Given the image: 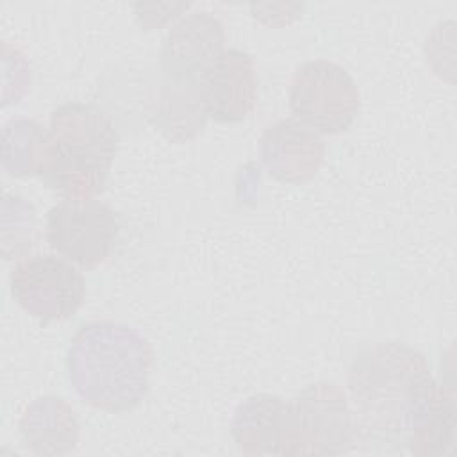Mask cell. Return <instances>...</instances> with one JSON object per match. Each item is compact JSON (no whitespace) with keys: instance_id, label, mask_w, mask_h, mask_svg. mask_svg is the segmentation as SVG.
<instances>
[{"instance_id":"obj_1","label":"cell","mask_w":457,"mask_h":457,"mask_svg":"<svg viewBox=\"0 0 457 457\" xmlns=\"http://www.w3.org/2000/svg\"><path fill=\"white\" fill-rule=\"evenodd\" d=\"M355 443L386 452L445 455L455 443V403L423 353L396 343L364 348L348 370Z\"/></svg>"},{"instance_id":"obj_2","label":"cell","mask_w":457,"mask_h":457,"mask_svg":"<svg viewBox=\"0 0 457 457\" xmlns=\"http://www.w3.org/2000/svg\"><path fill=\"white\" fill-rule=\"evenodd\" d=\"M154 353L148 341L118 321L82 325L70 341L68 378L82 402L107 412H125L148 393Z\"/></svg>"},{"instance_id":"obj_3","label":"cell","mask_w":457,"mask_h":457,"mask_svg":"<svg viewBox=\"0 0 457 457\" xmlns=\"http://www.w3.org/2000/svg\"><path fill=\"white\" fill-rule=\"evenodd\" d=\"M59 157L43 180L64 198H93L104 191L120 136L111 116L82 102H66L50 114Z\"/></svg>"},{"instance_id":"obj_4","label":"cell","mask_w":457,"mask_h":457,"mask_svg":"<svg viewBox=\"0 0 457 457\" xmlns=\"http://www.w3.org/2000/svg\"><path fill=\"white\" fill-rule=\"evenodd\" d=\"M353 445L352 409L337 384H309L287 402L284 455H341Z\"/></svg>"},{"instance_id":"obj_5","label":"cell","mask_w":457,"mask_h":457,"mask_svg":"<svg viewBox=\"0 0 457 457\" xmlns=\"http://www.w3.org/2000/svg\"><path fill=\"white\" fill-rule=\"evenodd\" d=\"M289 107L295 120L318 134H339L355 121L361 95L352 75L334 61L300 64L289 80Z\"/></svg>"},{"instance_id":"obj_6","label":"cell","mask_w":457,"mask_h":457,"mask_svg":"<svg viewBox=\"0 0 457 457\" xmlns=\"http://www.w3.org/2000/svg\"><path fill=\"white\" fill-rule=\"evenodd\" d=\"M118 216L95 198H64L46 212L48 245L70 262L93 268L104 262L118 239Z\"/></svg>"},{"instance_id":"obj_7","label":"cell","mask_w":457,"mask_h":457,"mask_svg":"<svg viewBox=\"0 0 457 457\" xmlns=\"http://www.w3.org/2000/svg\"><path fill=\"white\" fill-rule=\"evenodd\" d=\"M12 298L41 321L71 318L84 302V277L68 261L39 253L20 259L9 277Z\"/></svg>"},{"instance_id":"obj_8","label":"cell","mask_w":457,"mask_h":457,"mask_svg":"<svg viewBox=\"0 0 457 457\" xmlns=\"http://www.w3.org/2000/svg\"><path fill=\"white\" fill-rule=\"evenodd\" d=\"M223 46V23L209 11L189 12L168 30L161 46V70L171 80L200 82Z\"/></svg>"},{"instance_id":"obj_9","label":"cell","mask_w":457,"mask_h":457,"mask_svg":"<svg viewBox=\"0 0 457 457\" xmlns=\"http://www.w3.org/2000/svg\"><path fill=\"white\" fill-rule=\"evenodd\" d=\"M200 93L209 118L218 123L245 120L257 98V73L250 54L225 48L200 79Z\"/></svg>"},{"instance_id":"obj_10","label":"cell","mask_w":457,"mask_h":457,"mask_svg":"<svg viewBox=\"0 0 457 457\" xmlns=\"http://www.w3.org/2000/svg\"><path fill=\"white\" fill-rule=\"evenodd\" d=\"M259 154L270 177L286 184H303L318 173L325 143L298 120L282 118L261 134Z\"/></svg>"},{"instance_id":"obj_11","label":"cell","mask_w":457,"mask_h":457,"mask_svg":"<svg viewBox=\"0 0 457 457\" xmlns=\"http://www.w3.org/2000/svg\"><path fill=\"white\" fill-rule=\"evenodd\" d=\"M286 409L277 395L257 393L245 398L230 420V434L239 452L246 455H284Z\"/></svg>"},{"instance_id":"obj_12","label":"cell","mask_w":457,"mask_h":457,"mask_svg":"<svg viewBox=\"0 0 457 457\" xmlns=\"http://www.w3.org/2000/svg\"><path fill=\"white\" fill-rule=\"evenodd\" d=\"M20 434L25 446L41 457H59L75 450L79 421L73 407L61 396L45 395L32 400L21 418Z\"/></svg>"},{"instance_id":"obj_13","label":"cell","mask_w":457,"mask_h":457,"mask_svg":"<svg viewBox=\"0 0 457 457\" xmlns=\"http://www.w3.org/2000/svg\"><path fill=\"white\" fill-rule=\"evenodd\" d=\"M59 157L50 129L32 118H11L2 129V166L9 175L45 177Z\"/></svg>"},{"instance_id":"obj_14","label":"cell","mask_w":457,"mask_h":457,"mask_svg":"<svg viewBox=\"0 0 457 457\" xmlns=\"http://www.w3.org/2000/svg\"><path fill=\"white\" fill-rule=\"evenodd\" d=\"M155 125L171 141L182 143L195 137L205 125V107L200 82L166 79L155 100Z\"/></svg>"}]
</instances>
